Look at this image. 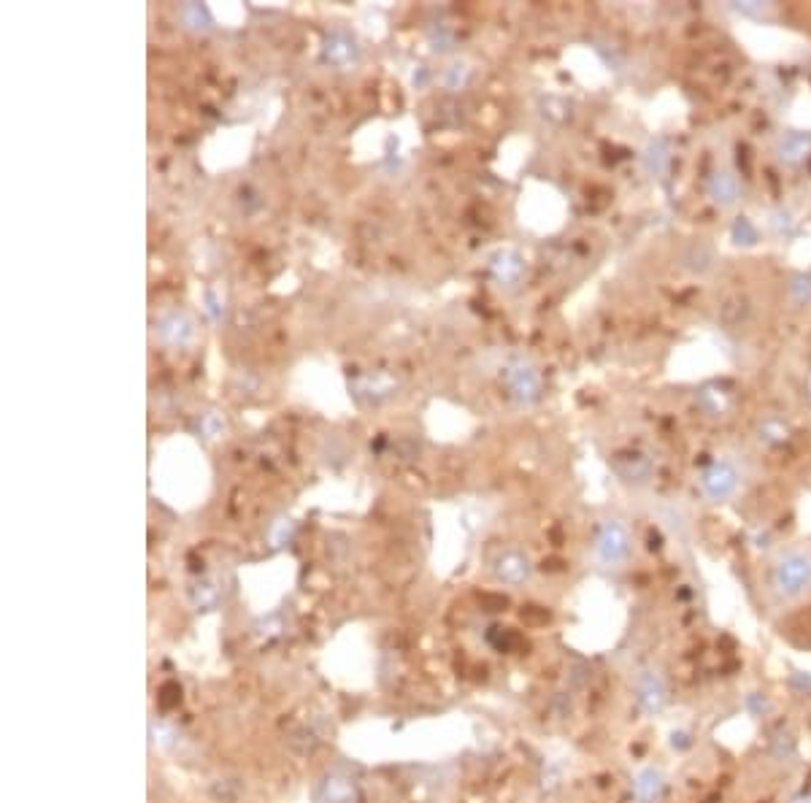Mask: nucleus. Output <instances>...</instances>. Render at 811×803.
I'll return each instance as SVG.
<instances>
[{
  "mask_svg": "<svg viewBox=\"0 0 811 803\" xmlns=\"http://www.w3.org/2000/svg\"><path fill=\"white\" fill-rule=\"evenodd\" d=\"M771 593L779 601H798L811 593V550H790L774 566L768 577Z\"/></svg>",
  "mask_w": 811,
  "mask_h": 803,
  "instance_id": "f257e3e1",
  "label": "nucleus"
},
{
  "mask_svg": "<svg viewBox=\"0 0 811 803\" xmlns=\"http://www.w3.org/2000/svg\"><path fill=\"white\" fill-rule=\"evenodd\" d=\"M596 555L608 569H619L630 560L633 555V539L625 522L619 520H606L596 536Z\"/></svg>",
  "mask_w": 811,
  "mask_h": 803,
  "instance_id": "f03ea898",
  "label": "nucleus"
},
{
  "mask_svg": "<svg viewBox=\"0 0 811 803\" xmlns=\"http://www.w3.org/2000/svg\"><path fill=\"white\" fill-rule=\"evenodd\" d=\"M739 482H741V479H739L736 465H730V463H725V460L711 463V465L701 473V487H703L706 498L714 501V503H722V501L733 498V495L739 492Z\"/></svg>",
  "mask_w": 811,
  "mask_h": 803,
  "instance_id": "7ed1b4c3",
  "label": "nucleus"
},
{
  "mask_svg": "<svg viewBox=\"0 0 811 803\" xmlns=\"http://www.w3.org/2000/svg\"><path fill=\"white\" fill-rule=\"evenodd\" d=\"M495 577L503 582V585H511V588H522L530 582L533 577V566L528 560V555L517 552V550H509L503 552L498 560H495Z\"/></svg>",
  "mask_w": 811,
  "mask_h": 803,
  "instance_id": "20e7f679",
  "label": "nucleus"
},
{
  "mask_svg": "<svg viewBox=\"0 0 811 803\" xmlns=\"http://www.w3.org/2000/svg\"><path fill=\"white\" fill-rule=\"evenodd\" d=\"M509 390L514 396V401L528 406V403L539 401V393H541V382H539V374L528 366V363H517L509 368Z\"/></svg>",
  "mask_w": 811,
  "mask_h": 803,
  "instance_id": "39448f33",
  "label": "nucleus"
},
{
  "mask_svg": "<svg viewBox=\"0 0 811 803\" xmlns=\"http://www.w3.org/2000/svg\"><path fill=\"white\" fill-rule=\"evenodd\" d=\"M358 60H360V46L349 33L336 30L325 38V62H330L336 68H349Z\"/></svg>",
  "mask_w": 811,
  "mask_h": 803,
  "instance_id": "423d86ee",
  "label": "nucleus"
},
{
  "mask_svg": "<svg viewBox=\"0 0 811 803\" xmlns=\"http://www.w3.org/2000/svg\"><path fill=\"white\" fill-rule=\"evenodd\" d=\"M668 701L665 679L657 671H646L638 682V703L646 714H660Z\"/></svg>",
  "mask_w": 811,
  "mask_h": 803,
  "instance_id": "0eeeda50",
  "label": "nucleus"
},
{
  "mask_svg": "<svg viewBox=\"0 0 811 803\" xmlns=\"http://www.w3.org/2000/svg\"><path fill=\"white\" fill-rule=\"evenodd\" d=\"M614 471L625 479V482H635L644 484L652 476V460L641 452H619L614 457Z\"/></svg>",
  "mask_w": 811,
  "mask_h": 803,
  "instance_id": "6e6552de",
  "label": "nucleus"
},
{
  "mask_svg": "<svg viewBox=\"0 0 811 803\" xmlns=\"http://www.w3.org/2000/svg\"><path fill=\"white\" fill-rule=\"evenodd\" d=\"M157 330H160V339H163L166 344H174V347H182V344H187V341L193 339V333H196V328H193V320H190L187 314H179V311H174V314L163 317Z\"/></svg>",
  "mask_w": 811,
  "mask_h": 803,
  "instance_id": "1a4fd4ad",
  "label": "nucleus"
},
{
  "mask_svg": "<svg viewBox=\"0 0 811 803\" xmlns=\"http://www.w3.org/2000/svg\"><path fill=\"white\" fill-rule=\"evenodd\" d=\"M492 268V276L501 282V284H517L525 273V260L517 254V252H498L490 263Z\"/></svg>",
  "mask_w": 811,
  "mask_h": 803,
  "instance_id": "9d476101",
  "label": "nucleus"
},
{
  "mask_svg": "<svg viewBox=\"0 0 811 803\" xmlns=\"http://www.w3.org/2000/svg\"><path fill=\"white\" fill-rule=\"evenodd\" d=\"M320 803H358V788L347 777H328L317 793Z\"/></svg>",
  "mask_w": 811,
  "mask_h": 803,
  "instance_id": "9b49d317",
  "label": "nucleus"
},
{
  "mask_svg": "<svg viewBox=\"0 0 811 803\" xmlns=\"http://www.w3.org/2000/svg\"><path fill=\"white\" fill-rule=\"evenodd\" d=\"M777 152H779V160H785V163H790V166H798V163L809 160L811 133H787V136L779 141Z\"/></svg>",
  "mask_w": 811,
  "mask_h": 803,
  "instance_id": "f8f14e48",
  "label": "nucleus"
},
{
  "mask_svg": "<svg viewBox=\"0 0 811 803\" xmlns=\"http://www.w3.org/2000/svg\"><path fill=\"white\" fill-rule=\"evenodd\" d=\"M709 196L720 206H730L739 198V179L730 171H714L709 177Z\"/></svg>",
  "mask_w": 811,
  "mask_h": 803,
  "instance_id": "ddd939ff",
  "label": "nucleus"
},
{
  "mask_svg": "<svg viewBox=\"0 0 811 803\" xmlns=\"http://www.w3.org/2000/svg\"><path fill=\"white\" fill-rule=\"evenodd\" d=\"M644 163H646V168H649L652 174H657V177L665 174V168H668V163H671V147H668V141H665V139L652 141L649 149H646Z\"/></svg>",
  "mask_w": 811,
  "mask_h": 803,
  "instance_id": "4468645a",
  "label": "nucleus"
},
{
  "mask_svg": "<svg viewBox=\"0 0 811 803\" xmlns=\"http://www.w3.org/2000/svg\"><path fill=\"white\" fill-rule=\"evenodd\" d=\"M652 782H657L654 771H644V774L638 777V782H635V790H638L641 801H652V798H654V790H657L660 785H652Z\"/></svg>",
  "mask_w": 811,
  "mask_h": 803,
  "instance_id": "2eb2a0df",
  "label": "nucleus"
},
{
  "mask_svg": "<svg viewBox=\"0 0 811 803\" xmlns=\"http://www.w3.org/2000/svg\"><path fill=\"white\" fill-rule=\"evenodd\" d=\"M760 438L779 444V441H785V438H787V430H785V425H779L777 419H768V422H763V425H760Z\"/></svg>",
  "mask_w": 811,
  "mask_h": 803,
  "instance_id": "dca6fc26",
  "label": "nucleus"
},
{
  "mask_svg": "<svg viewBox=\"0 0 811 803\" xmlns=\"http://www.w3.org/2000/svg\"><path fill=\"white\" fill-rule=\"evenodd\" d=\"M185 16L193 22V27H208V11L198 5V3H193V5H187L185 8Z\"/></svg>",
  "mask_w": 811,
  "mask_h": 803,
  "instance_id": "f3484780",
  "label": "nucleus"
}]
</instances>
